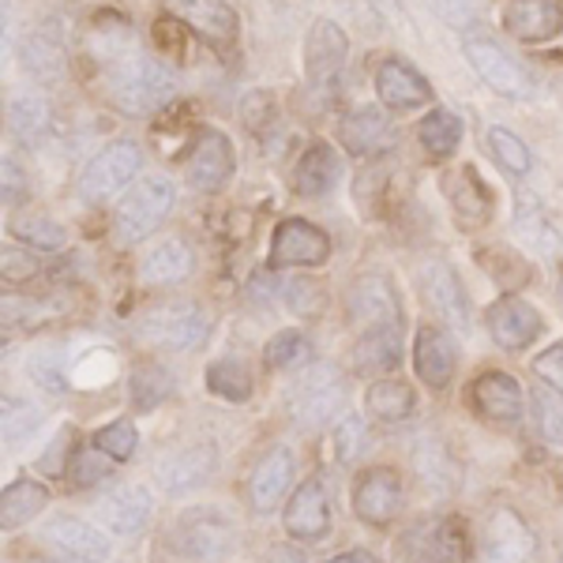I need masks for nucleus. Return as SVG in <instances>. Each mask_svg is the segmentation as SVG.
I'll return each instance as SVG.
<instances>
[{
  "label": "nucleus",
  "mask_w": 563,
  "mask_h": 563,
  "mask_svg": "<svg viewBox=\"0 0 563 563\" xmlns=\"http://www.w3.org/2000/svg\"><path fill=\"white\" fill-rule=\"evenodd\" d=\"M417 140H421V147L435 154V158H448L462 143V121L455 113H448V109H432L421 121V129H417Z\"/></svg>",
  "instance_id": "c9c22d12"
},
{
  "label": "nucleus",
  "mask_w": 563,
  "mask_h": 563,
  "mask_svg": "<svg viewBox=\"0 0 563 563\" xmlns=\"http://www.w3.org/2000/svg\"><path fill=\"white\" fill-rule=\"evenodd\" d=\"M289 406H294L297 421L308 424V429H320V424L334 421L346 406V379L334 365H312L297 379Z\"/></svg>",
  "instance_id": "7ed1b4c3"
},
{
  "label": "nucleus",
  "mask_w": 563,
  "mask_h": 563,
  "mask_svg": "<svg viewBox=\"0 0 563 563\" xmlns=\"http://www.w3.org/2000/svg\"><path fill=\"white\" fill-rule=\"evenodd\" d=\"M350 316L365 327L376 323H395L398 320V305H395V289L384 275H365L353 282L350 289Z\"/></svg>",
  "instance_id": "c85d7f7f"
},
{
  "label": "nucleus",
  "mask_w": 563,
  "mask_h": 563,
  "mask_svg": "<svg viewBox=\"0 0 563 563\" xmlns=\"http://www.w3.org/2000/svg\"><path fill=\"white\" fill-rule=\"evenodd\" d=\"M286 294H289V308H294V312H316V308H320V294H316L308 282H289Z\"/></svg>",
  "instance_id": "6e6d98bb"
},
{
  "label": "nucleus",
  "mask_w": 563,
  "mask_h": 563,
  "mask_svg": "<svg viewBox=\"0 0 563 563\" xmlns=\"http://www.w3.org/2000/svg\"><path fill=\"white\" fill-rule=\"evenodd\" d=\"M143 331H147L151 342H158L166 350H196L207 342L211 316L199 305H166V308H154L147 320H143Z\"/></svg>",
  "instance_id": "0eeeda50"
},
{
  "label": "nucleus",
  "mask_w": 563,
  "mask_h": 563,
  "mask_svg": "<svg viewBox=\"0 0 563 563\" xmlns=\"http://www.w3.org/2000/svg\"><path fill=\"white\" fill-rule=\"evenodd\" d=\"M38 424H42L38 406H31L26 398L4 395V443L8 448H15V443H23L26 435H34Z\"/></svg>",
  "instance_id": "79ce46f5"
},
{
  "label": "nucleus",
  "mask_w": 563,
  "mask_h": 563,
  "mask_svg": "<svg viewBox=\"0 0 563 563\" xmlns=\"http://www.w3.org/2000/svg\"><path fill=\"white\" fill-rule=\"evenodd\" d=\"M263 361H267L275 372H289V368H301L312 361V342L305 339L301 331H282L275 339L267 342L263 350Z\"/></svg>",
  "instance_id": "ea45409f"
},
{
  "label": "nucleus",
  "mask_w": 563,
  "mask_h": 563,
  "mask_svg": "<svg viewBox=\"0 0 563 563\" xmlns=\"http://www.w3.org/2000/svg\"><path fill=\"white\" fill-rule=\"evenodd\" d=\"M368 413L376 417V421H402L406 413L413 410V390L406 384H395V379H376V384L368 387Z\"/></svg>",
  "instance_id": "e433bc0d"
},
{
  "label": "nucleus",
  "mask_w": 563,
  "mask_h": 563,
  "mask_svg": "<svg viewBox=\"0 0 563 563\" xmlns=\"http://www.w3.org/2000/svg\"><path fill=\"white\" fill-rule=\"evenodd\" d=\"M109 455H102V451H71V481L76 485H95V481H106L109 474Z\"/></svg>",
  "instance_id": "09e8293b"
},
{
  "label": "nucleus",
  "mask_w": 563,
  "mask_h": 563,
  "mask_svg": "<svg viewBox=\"0 0 563 563\" xmlns=\"http://www.w3.org/2000/svg\"><path fill=\"white\" fill-rule=\"evenodd\" d=\"M192 275V252L185 241H162L143 256V282L151 286H177Z\"/></svg>",
  "instance_id": "7c9ffc66"
},
{
  "label": "nucleus",
  "mask_w": 563,
  "mask_h": 563,
  "mask_svg": "<svg viewBox=\"0 0 563 563\" xmlns=\"http://www.w3.org/2000/svg\"><path fill=\"white\" fill-rule=\"evenodd\" d=\"M474 406L485 421L511 424L522 417V390L511 376H504V372H485L474 384Z\"/></svg>",
  "instance_id": "a878e982"
},
{
  "label": "nucleus",
  "mask_w": 563,
  "mask_h": 563,
  "mask_svg": "<svg viewBox=\"0 0 563 563\" xmlns=\"http://www.w3.org/2000/svg\"><path fill=\"white\" fill-rule=\"evenodd\" d=\"M443 192L451 199V211H455L459 225H466V230L488 225V218H493V192H488V185L481 180L474 166H462L455 174H448Z\"/></svg>",
  "instance_id": "aec40b11"
},
{
  "label": "nucleus",
  "mask_w": 563,
  "mask_h": 563,
  "mask_svg": "<svg viewBox=\"0 0 563 563\" xmlns=\"http://www.w3.org/2000/svg\"><path fill=\"white\" fill-rule=\"evenodd\" d=\"M211 474H214V448H185V451H174V455H166L158 462L162 488L174 496L203 485Z\"/></svg>",
  "instance_id": "cd10ccee"
},
{
  "label": "nucleus",
  "mask_w": 563,
  "mask_h": 563,
  "mask_svg": "<svg viewBox=\"0 0 563 563\" xmlns=\"http://www.w3.org/2000/svg\"><path fill=\"white\" fill-rule=\"evenodd\" d=\"M327 563H376V560H372L368 552H342V556H334Z\"/></svg>",
  "instance_id": "13d9d810"
},
{
  "label": "nucleus",
  "mask_w": 563,
  "mask_h": 563,
  "mask_svg": "<svg viewBox=\"0 0 563 563\" xmlns=\"http://www.w3.org/2000/svg\"><path fill=\"white\" fill-rule=\"evenodd\" d=\"M533 410H538V429L552 448H563V395L556 390H538L533 395Z\"/></svg>",
  "instance_id": "49530a36"
},
{
  "label": "nucleus",
  "mask_w": 563,
  "mask_h": 563,
  "mask_svg": "<svg viewBox=\"0 0 563 563\" xmlns=\"http://www.w3.org/2000/svg\"><path fill=\"white\" fill-rule=\"evenodd\" d=\"M34 271V263L23 256V252H15L12 244L4 249V278L12 282V278H26Z\"/></svg>",
  "instance_id": "4d7b16f0"
},
{
  "label": "nucleus",
  "mask_w": 563,
  "mask_h": 563,
  "mask_svg": "<svg viewBox=\"0 0 563 563\" xmlns=\"http://www.w3.org/2000/svg\"><path fill=\"white\" fill-rule=\"evenodd\" d=\"M282 526L297 541H316L331 530V499H327L323 481L312 477L297 485V493L289 496L286 511H282Z\"/></svg>",
  "instance_id": "9b49d317"
},
{
  "label": "nucleus",
  "mask_w": 563,
  "mask_h": 563,
  "mask_svg": "<svg viewBox=\"0 0 563 563\" xmlns=\"http://www.w3.org/2000/svg\"><path fill=\"white\" fill-rule=\"evenodd\" d=\"M533 372H538V379L544 387H552L556 395H563V346L544 350L541 357L533 361Z\"/></svg>",
  "instance_id": "603ef678"
},
{
  "label": "nucleus",
  "mask_w": 563,
  "mask_h": 563,
  "mask_svg": "<svg viewBox=\"0 0 563 563\" xmlns=\"http://www.w3.org/2000/svg\"><path fill=\"white\" fill-rule=\"evenodd\" d=\"M0 169H4V207L8 211H15V207L26 199V185H23V169L15 166L12 154H4V162H0Z\"/></svg>",
  "instance_id": "864d4df0"
},
{
  "label": "nucleus",
  "mask_w": 563,
  "mask_h": 563,
  "mask_svg": "<svg viewBox=\"0 0 563 563\" xmlns=\"http://www.w3.org/2000/svg\"><path fill=\"white\" fill-rule=\"evenodd\" d=\"M331 256V241L305 218H286L271 241V267H320Z\"/></svg>",
  "instance_id": "6e6552de"
},
{
  "label": "nucleus",
  "mask_w": 563,
  "mask_h": 563,
  "mask_svg": "<svg viewBox=\"0 0 563 563\" xmlns=\"http://www.w3.org/2000/svg\"><path fill=\"white\" fill-rule=\"evenodd\" d=\"M339 140H342V147H346L350 154H357V158L384 151L390 143L387 113H384V109H376V106L353 109V113H346V121L339 124Z\"/></svg>",
  "instance_id": "bb28decb"
},
{
  "label": "nucleus",
  "mask_w": 563,
  "mask_h": 563,
  "mask_svg": "<svg viewBox=\"0 0 563 563\" xmlns=\"http://www.w3.org/2000/svg\"><path fill=\"white\" fill-rule=\"evenodd\" d=\"M410 563H466V533L459 522H424L410 533Z\"/></svg>",
  "instance_id": "4be33fe9"
},
{
  "label": "nucleus",
  "mask_w": 563,
  "mask_h": 563,
  "mask_svg": "<svg viewBox=\"0 0 563 563\" xmlns=\"http://www.w3.org/2000/svg\"><path fill=\"white\" fill-rule=\"evenodd\" d=\"M462 53H466L470 68H474L477 76L496 90V95H504V98H526V95H530V79H526L522 68L511 60V53L499 49L496 42L466 38Z\"/></svg>",
  "instance_id": "9d476101"
},
{
  "label": "nucleus",
  "mask_w": 563,
  "mask_h": 563,
  "mask_svg": "<svg viewBox=\"0 0 563 563\" xmlns=\"http://www.w3.org/2000/svg\"><path fill=\"white\" fill-rule=\"evenodd\" d=\"M31 379L45 390H53V395H65L68 390V372H65V353L57 346L49 350H38L31 357Z\"/></svg>",
  "instance_id": "c03bdc74"
},
{
  "label": "nucleus",
  "mask_w": 563,
  "mask_h": 563,
  "mask_svg": "<svg viewBox=\"0 0 563 563\" xmlns=\"http://www.w3.org/2000/svg\"><path fill=\"white\" fill-rule=\"evenodd\" d=\"M398 361H402V327H398V320L368 327L353 346V368L365 372V376L398 368Z\"/></svg>",
  "instance_id": "393cba45"
},
{
  "label": "nucleus",
  "mask_w": 563,
  "mask_h": 563,
  "mask_svg": "<svg viewBox=\"0 0 563 563\" xmlns=\"http://www.w3.org/2000/svg\"><path fill=\"white\" fill-rule=\"evenodd\" d=\"M376 95H379V102H384L387 109H398V113L432 102L429 79H424L417 68L406 65V60H398V57H387L384 65L376 68Z\"/></svg>",
  "instance_id": "a211bd4d"
},
{
  "label": "nucleus",
  "mask_w": 563,
  "mask_h": 563,
  "mask_svg": "<svg viewBox=\"0 0 563 563\" xmlns=\"http://www.w3.org/2000/svg\"><path fill=\"white\" fill-rule=\"evenodd\" d=\"M289 481H294V451L271 448L249 477V496L256 504V511H275L278 499L286 496Z\"/></svg>",
  "instance_id": "b1692460"
},
{
  "label": "nucleus",
  "mask_w": 563,
  "mask_h": 563,
  "mask_svg": "<svg viewBox=\"0 0 563 563\" xmlns=\"http://www.w3.org/2000/svg\"><path fill=\"white\" fill-rule=\"evenodd\" d=\"M429 8L448 26H455V31H470V26H477L481 20L477 0H429Z\"/></svg>",
  "instance_id": "de8ad7c7"
},
{
  "label": "nucleus",
  "mask_w": 563,
  "mask_h": 563,
  "mask_svg": "<svg viewBox=\"0 0 563 563\" xmlns=\"http://www.w3.org/2000/svg\"><path fill=\"white\" fill-rule=\"evenodd\" d=\"M113 372H117V357H113V353L95 350V353H87V357L76 365V384L98 387V384H106V379H113Z\"/></svg>",
  "instance_id": "8fccbe9b"
},
{
  "label": "nucleus",
  "mask_w": 563,
  "mask_h": 563,
  "mask_svg": "<svg viewBox=\"0 0 563 563\" xmlns=\"http://www.w3.org/2000/svg\"><path fill=\"white\" fill-rule=\"evenodd\" d=\"M140 166H143L140 143H132V140L109 143L102 154L90 158V166L84 169V177H79V196H84L87 203H106V199H113L135 174H140Z\"/></svg>",
  "instance_id": "20e7f679"
},
{
  "label": "nucleus",
  "mask_w": 563,
  "mask_h": 563,
  "mask_svg": "<svg viewBox=\"0 0 563 563\" xmlns=\"http://www.w3.org/2000/svg\"><path fill=\"white\" fill-rule=\"evenodd\" d=\"M106 90L124 113H158L174 98V76L162 60L143 53H124L106 71Z\"/></svg>",
  "instance_id": "f257e3e1"
},
{
  "label": "nucleus",
  "mask_w": 563,
  "mask_h": 563,
  "mask_svg": "<svg viewBox=\"0 0 563 563\" xmlns=\"http://www.w3.org/2000/svg\"><path fill=\"white\" fill-rule=\"evenodd\" d=\"M504 26L519 42H544L563 34V0H511L504 8Z\"/></svg>",
  "instance_id": "412c9836"
},
{
  "label": "nucleus",
  "mask_w": 563,
  "mask_h": 563,
  "mask_svg": "<svg viewBox=\"0 0 563 563\" xmlns=\"http://www.w3.org/2000/svg\"><path fill=\"white\" fill-rule=\"evenodd\" d=\"M23 68L31 71L38 84H53L65 76V49L53 34H31L23 42Z\"/></svg>",
  "instance_id": "f704fd0d"
},
{
  "label": "nucleus",
  "mask_w": 563,
  "mask_h": 563,
  "mask_svg": "<svg viewBox=\"0 0 563 563\" xmlns=\"http://www.w3.org/2000/svg\"><path fill=\"white\" fill-rule=\"evenodd\" d=\"M12 238L42 252H60L68 244L65 225H57L53 218H20V222H12Z\"/></svg>",
  "instance_id": "a19ab883"
},
{
  "label": "nucleus",
  "mask_w": 563,
  "mask_h": 563,
  "mask_svg": "<svg viewBox=\"0 0 563 563\" xmlns=\"http://www.w3.org/2000/svg\"><path fill=\"white\" fill-rule=\"evenodd\" d=\"M353 511L361 515L368 526H387L395 522V515L402 511V481L395 470L376 466L353 488Z\"/></svg>",
  "instance_id": "ddd939ff"
},
{
  "label": "nucleus",
  "mask_w": 563,
  "mask_h": 563,
  "mask_svg": "<svg viewBox=\"0 0 563 563\" xmlns=\"http://www.w3.org/2000/svg\"><path fill=\"white\" fill-rule=\"evenodd\" d=\"M42 541H49L57 552H65L76 563H106L109 560V541L98 526H90L76 515H53L42 526Z\"/></svg>",
  "instance_id": "f8f14e48"
},
{
  "label": "nucleus",
  "mask_w": 563,
  "mask_h": 563,
  "mask_svg": "<svg viewBox=\"0 0 563 563\" xmlns=\"http://www.w3.org/2000/svg\"><path fill=\"white\" fill-rule=\"evenodd\" d=\"M455 365H459V353H455L451 334L432 323H424L413 342V368H417V376H421V384L432 390L448 387L451 376H455Z\"/></svg>",
  "instance_id": "f3484780"
},
{
  "label": "nucleus",
  "mask_w": 563,
  "mask_h": 563,
  "mask_svg": "<svg viewBox=\"0 0 563 563\" xmlns=\"http://www.w3.org/2000/svg\"><path fill=\"white\" fill-rule=\"evenodd\" d=\"M346 57H350V42H346V31L331 20H316L308 26V38H305V76L312 90H339V79H342V68H346Z\"/></svg>",
  "instance_id": "39448f33"
},
{
  "label": "nucleus",
  "mask_w": 563,
  "mask_h": 563,
  "mask_svg": "<svg viewBox=\"0 0 563 563\" xmlns=\"http://www.w3.org/2000/svg\"><path fill=\"white\" fill-rule=\"evenodd\" d=\"M533 533L515 511H496L481 538V563H530Z\"/></svg>",
  "instance_id": "4468645a"
},
{
  "label": "nucleus",
  "mask_w": 563,
  "mask_h": 563,
  "mask_svg": "<svg viewBox=\"0 0 563 563\" xmlns=\"http://www.w3.org/2000/svg\"><path fill=\"white\" fill-rule=\"evenodd\" d=\"M49 121H53V113L42 98H15V102L8 106V129H12L15 140L31 151L45 143V135H49Z\"/></svg>",
  "instance_id": "473e14b6"
},
{
  "label": "nucleus",
  "mask_w": 563,
  "mask_h": 563,
  "mask_svg": "<svg viewBox=\"0 0 563 563\" xmlns=\"http://www.w3.org/2000/svg\"><path fill=\"white\" fill-rule=\"evenodd\" d=\"M166 4L188 23V31L211 42L214 49H225L238 38V12L225 0H166Z\"/></svg>",
  "instance_id": "dca6fc26"
},
{
  "label": "nucleus",
  "mask_w": 563,
  "mask_h": 563,
  "mask_svg": "<svg viewBox=\"0 0 563 563\" xmlns=\"http://www.w3.org/2000/svg\"><path fill=\"white\" fill-rule=\"evenodd\" d=\"M177 203V188L166 177H147L135 185V192L124 199L121 211L113 218V233L121 244H135L143 238H151L162 222L169 218Z\"/></svg>",
  "instance_id": "f03ea898"
},
{
  "label": "nucleus",
  "mask_w": 563,
  "mask_h": 563,
  "mask_svg": "<svg viewBox=\"0 0 563 563\" xmlns=\"http://www.w3.org/2000/svg\"><path fill=\"white\" fill-rule=\"evenodd\" d=\"M71 563H76V560H71Z\"/></svg>",
  "instance_id": "bf43d9fd"
},
{
  "label": "nucleus",
  "mask_w": 563,
  "mask_h": 563,
  "mask_svg": "<svg viewBox=\"0 0 563 563\" xmlns=\"http://www.w3.org/2000/svg\"><path fill=\"white\" fill-rule=\"evenodd\" d=\"M95 448L113 462H129L135 455V448H140V432L129 421H113L95 435Z\"/></svg>",
  "instance_id": "a18cd8bd"
},
{
  "label": "nucleus",
  "mask_w": 563,
  "mask_h": 563,
  "mask_svg": "<svg viewBox=\"0 0 563 563\" xmlns=\"http://www.w3.org/2000/svg\"><path fill=\"white\" fill-rule=\"evenodd\" d=\"M515 230H519V238H526V244H533V249L544 252V256H563V238L556 233V225L544 218V211L538 207V199L519 196Z\"/></svg>",
  "instance_id": "72a5a7b5"
},
{
  "label": "nucleus",
  "mask_w": 563,
  "mask_h": 563,
  "mask_svg": "<svg viewBox=\"0 0 563 563\" xmlns=\"http://www.w3.org/2000/svg\"><path fill=\"white\" fill-rule=\"evenodd\" d=\"M485 143H488V154H493V158H496L499 166H504L511 177H526V174H530L533 154H530V147H526V143H522L515 132H507V129H488Z\"/></svg>",
  "instance_id": "58836bf2"
},
{
  "label": "nucleus",
  "mask_w": 563,
  "mask_h": 563,
  "mask_svg": "<svg viewBox=\"0 0 563 563\" xmlns=\"http://www.w3.org/2000/svg\"><path fill=\"white\" fill-rule=\"evenodd\" d=\"M233 169H238V158H233V143L225 140L222 132L203 129L192 147V158H188L185 174L188 185L196 192H222L225 185L233 180Z\"/></svg>",
  "instance_id": "1a4fd4ad"
},
{
  "label": "nucleus",
  "mask_w": 563,
  "mask_h": 563,
  "mask_svg": "<svg viewBox=\"0 0 563 563\" xmlns=\"http://www.w3.org/2000/svg\"><path fill=\"white\" fill-rule=\"evenodd\" d=\"M45 504H49L45 485H38V481H31V477H20L4 488V496H0V522H4V530L23 526L38 511H45Z\"/></svg>",
  "instance_id": "2f4dec72"
},
{
  "label": "nucleus",
  "mask_w": 563,
  "mask_h": 563,
  "mask_svg": "<svg viewBox=\"0 0 563 563\" xmlns=\"http://www.w3.org/2000/svg\"><path fill=\"white\" fill-rule=\"evenodd\" d=\"M207 387H211V395L225 398V402H244V398L252 395V372L244 361H214L211 368H207Z\"/></svg>",
  "instance_id": "4c0bfd02"
},
{
  "label": "nucleus",
  "mask_w": 563,
  "mask_h": 563,
  "mask_svg": "<svg viewBox=\"0 0 563 563\" xmlns=\"http://www.w3.org/2000/svg\"><path fill=\"white\" fill-rule=\"evenodd\" d=\"M334 180H339V154L327 147V143H312L294 169L297 196H305V199L327 196L334 188Z\"/></svg>",
  "instance_id": "c756f323"
},
{
  "label": "nucleus",
  "mask_w": 563,
  "mask_h": 563,
  "mask_svg": "<svg viewBox=\"0 0 563 563\" xmlns=\"http://www.w3.org/2000/svg\"><path fill=\"white\" fill-rule=\"evenodd\" d=\"M68 443H71V435H68V432H60L57 440L49 443V455H42V470H45L49 477L65 474V459H71Z\"/></svg>",
  "instance_id": "5fc2aeb1"
},
{
  "label": "nucleus",
  "mask_w": 563,
  "mask_h": 563,
  "mask_svg": "<svg viewBox=\"0 0 563 563\" xmlns=\"http://www.w3.org/2000/svg\"><path fill=\"white\" fill-rule=\"evenodd\" d=\"M421 294H424V301L435 308V316H443L451 327L466 331V320H470L466 289H462L459 275L448 263H429V267L421 271Z\"/></svg>",
  "instance_id": "5701e85b"
},
{
  "label": "nucleus",
  "mask_w": 563,
  "mask_h": 563,
  "mask_svg": "<svg viewBox=\"0 0 563 563\" xmlns=\"http://www.w3.org/2000/svg\"><path fill=\"white\" fill-rule=\"evenodd\" d=\"M361 440H365V424L357 417H342L339 432H334V448H339L342 462H353L361 455Z\"/></svg>",
  "instance_id": "3c124183"
},
{
  "label": "nucleus",
  "mask_w": 563,
  "mask_h": 563,
  "mask_svg": "<svg viewBox=\"0 0 563 563\" xmlns=\"http://www.w3.org/2000/svg\"><path fill=\"white\" fill-rule=\"evenodd\" d=\"M541 312L522 297H504L488 308V331L504 350H526L541 334Z\"/></svg>",
  "instance_id": "6ab92c4d"
},
{
  "label": "nucleus",
  "mask_w": 563,
  "mask_h": 563,
  "mask_svg": "<svg viewBox=\"0 0 563 563\" xmlns=\"http://www.w3.org/2000/svg\"><path fill=\"white\" fill-rule=\"evenodd\" d=\"M154 515V496L143 485H121L98 504V519L117 538H135L147 530Z\"/></svg>",
  "instance_id": "2eb2a0df"
},
{
  "label": "nucleus",
  "mask_w": 563,
  "mask_h": 563,
  "mask_svg": "<svg viewBox=\"0 0 563 563\" xmlns=\"http://www.w3.org/2000/svg\"><path fill=\"white\" fill-rule=\"evenodd\" d=\"M169 387H174V376H169L166 368H158V365L140 368L132 376V402H135V410H154V406H158L162 398L169 395Z\"/></svg>",
  "instance_id": "37998d69"
},
{
  "label": "nucleus",
  "mask_w": 563,
  "mask_h": 563,
  "mask_svg": "<svg viewBox=\"0 0 563 563\" xmlns=\"http://www.w3.org/2000/svg\"><path fill=\"white\" fill-rule=\"evenodd\" d=\"M230 544L233 526L218 515V507H192V511L180 515L174 530V549L188 560H218L230 552Z\"/></svg>",
  "instance_id": "423d86ee"
}]
</instances>
